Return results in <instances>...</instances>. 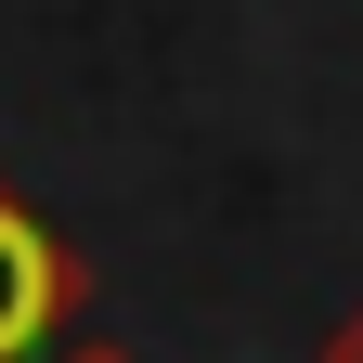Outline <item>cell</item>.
Instances as JSON below:
<instances>
[{
	"mask_svg": "<svg viewBox=\"0 0 363 363\" xmlns=\"http://www.w3.org/2000/svg\"><path fill=\"white\" fill-rule=\"evenodd\" d=\"M78 298H91V259L0 182V363H52L65 325H78Z\"/></svg>",
	"mask_w": 363,
	"mask_h": 363,
	"instance_id": "6da1fadb",
	"label": "cell"
},
{
	"mask_svg": "<svg viewBox=\"0 0 363 363\" xmlns=\"http://www.w3.org/2000/svg\"><path fill=\"white\" fill-rule=\"evenodd\" d=\"M52 363H143V350H117V337H65Z\"/></svg>",
	"mask_w": 363,
	"mask_h": 363,
	"instance_id": "7a4b0ae2",
	"label": "cell"
},
{
	"mask_svg": "<svg viewBox=\"0 0 363 363\" xmlns=\"http://www.w3.org/2000/svg\"><path fill=\"white\" fill-rule=\"evenodd\" d=\"M325 363H363V298L337 311V337H325Z\"/></svg>",
	"mask_w": 363,
	"mask_h": 363,
	"instance_id": "3957f363",
	"label": "cell"
}]
</instances>
